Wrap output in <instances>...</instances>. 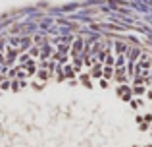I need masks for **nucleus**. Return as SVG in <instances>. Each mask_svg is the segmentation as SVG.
Listing matches in <instances>:
<instances>
[{"label": "nucleus", "instance_id": "nucleus-1", "mask_svg": "<svg viewBox=\"0 0 152 147\" xmlns=\"http://www.w3.org/2000/svg\"><path fill=\"white\" fill-rule=\"evenodd\" d=\"M0 147H152V56L110 39H0Z\"/></svg>", "mask_w": 152, "mask_h": 147}]
</instances>
